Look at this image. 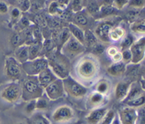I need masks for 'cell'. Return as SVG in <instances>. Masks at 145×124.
I'll return each mask as SVG.
<instances>
[{"instance_id":"1","label":"cell","mask_w":145,"mask_h":124,"mask_svg":"<svg viewBox=\"0 0 145 124\" xmlns=\"http://www.w3.org/2000/svg\"><path fill=\"white\" fill-rule=\"evenodd\" d=\"M100 70V62L96 55L89 54L82 57L75 66L78 78L84 82L93 80Z\"/></svg>"},{"instance_id":"2","label":"cell","mask_w":145,"mask_h":124,"mask_svg":"<svg viewBox=\"0 0 145 124\" xmlns=\"http://www.w3.org/2000/svg\"><path fill=\"white\" fill-rule=\"evenodd\" d=\"M49 68L57 78L64 79L70 75L71 65L68 58L60 51H55L48 55L47 58Z\"/></svg>"},{"instance_id":"3","label":"cell","mask_w":145,"mask_h":124,"mask_svg":"<svg viewBox=\"0 0 145 124\" xmlns=\"http://www.w3.org/2000/svg\"><path fill=\"white\" fill-rule=\"evenodd\" d=\"M44 89L40 85L37 76H28L21 85V99L27 102L43 96Z\"/></svg>"},{"instance_id":"4","label":"cell","mask_w":145,"mask_h":124,"mask_svg":"<svg viewBox=\"0 0 145 124\" xmlns=\"http://www.w3.org/2000/svg\"><path fill=\"white\" fill-rule=\"evenodd\" d=\"M62 80L65 93L71 97L77 99H82L87 94L88 88L70 75Z\"/></svg>"},{"instance_id":"5","label":"cell","mask_w":145,"mask_h":124,"mask_svg":"<svg viewBox=\"0 0 145 124\" xmlns=\"http://www.w3.org/2000/svg\"><path fill=\"white\" fill-rule=\"evenodd\" d=\"M21 68L28 76H38L42 71L49 68V65L47 58L40 56L21 64Z\"/></svg>"},{"instance_id":"6","label":"cell","mask_w":145,"mask_h":124,"mask_svg":"<svg viewBox=\"0 0 145 124\" xmlns=\"http://www.w3.org/2000/svg\"><path fill=\"white\" fill-rule=\"evenodd\" d=\"M4 71L5 76L11 82H18L22 76L21 64L14 57L8 56L4 60Z\"/></svg>"},{"instance_id":"7","label":"cell","mask_w":145,"mask_h":124,"mask_svg":"<svg viewBox=\"0 0 145 124\" xmlns=\"http://www.w3.org/2000/svg\"><path fill=\"white\" fill-rule=\"evenodd\" d=\"M0 97L7 103H16L21 99V86L18 82H11L1 89Z\"/></svg>"},{"instance_id":"8","label":"cell","mask_w":145,"mask_h":124,"mask_svg":"<svg viewBox=\"0 0 145 124\" xmlns=\"http://www.w3.org/2000/svg\"><path fill=\"white\" fill-rule=\"evenodd\" d=\"M85 51L86 47L71 35L69 40L61 48L60 52L69 59L82 55Z\"/></svg>"},{"instance_id":"9","label":"cell","mask_w":145,"mask_h":124,"mask_svg":"<svg viewBox=\"0 0 145 124\" xmlns=\"http://www.w3.org/2000/svg\"><path fill=\"white\" fill-rule=\"evenodd\" d=\"M75 114L73 109L68 105L58 106L52 114V119L54 122L59 124L69 123L74 119Z\"/></svg>"},{"instance_id":"10","label":"cell","mask_w":145,"mask_h":124,"mask_svg":"<svg viewBox=\"0 0 145 124\" xmlns=\"http://www.w3.org/2000/svg\"><path fill=\"white\" fill-rule=\"evenodd\" d=\"M114 26H116L115 23L112 20L103 19L96 25L93 33L100 42L105 44L110 43L111 42L109 39V34Z\"/></svg>"},{"instance_id":"11","label":"cell","mask_w":145,"mask_h":124,"mask_svg":"<svg viewBox=\"0 0 145 124\" xmlns=\"http://www.w3.org/2000/svg\"><path fill=\"white\" fill-rule=\"evenodd\" d=\"M132 53V62L138 65L145 58V35L135 40L130 48Z\"/></svg>"},{"instance_id":"12","label":"cell","mask_w":145,"mask_h":124,"mask_svg":"<svg viewBox=\"0 0 145 124\" xmlns=\"http://www.w3.org/2000/svg\"><path fill=\"white\" fill-rule=\"evenodd\" d=\"M44 92L50 101H56L63 97L65 92L62 79H55L44 89Z\"/></svg>"},{"instance_id":"13","label":"cell","mask_w":145,"mask_h":124,"mask_svg":"<svg viewBox=\"0 0 145 124\" xmlns=\"http://www.w3.org/2000/svg\"><path fill=\"white\" fill-rule=\"evenodd\" d=\"M121 124L137 123V109L130 106H125L120 109L118 115Z\"/></svg>"},{"instance_id":"14","label":"cell","mask_w":145,"mask_h":124,"mask_svg":"<svg viewBox=\"0 0 145 124\" xmlns=\"http://www.w3.org/2000/svg\"><path fill=\"white\" fill-rule=\"evenodd\" d=\"M106 102H107V96L93 91L88 95L86 106L88 109L91 110L96 108L103 106Z\"/></svg>"},{"instance_id":"15","label":"cell","mask_w":145,"mask_h":124,"mask_svg":"<svg viewBox=\"0 0 145 124\" xmlns=\"http://www.w3.org/2000/svg\"><path fill=\"white\" fill-rule=\"evenodd\" d=\"M108 109L104 106L91 109L85 119L88 124H100L107 112Z\"/></svg>"},{"instance_id":"16","label":"cell","mask_w":145,"mask_h":124,"mask_svg":"<svg viewBox=\"0 0 145 124\" xmlns=\"http://www.w3.org/2000/svg\"><path fill=\"white\" fill-rule=\"evenodd\" d=\"M131 83L132 82L129 81H120L116 84L114 89V95L116 100L122 102L125 100L128 94Z\"/></svg>"},{"instance_id":"17","label":"cell","mask_w":145,"mask_h":124,"mask_svg":"<svg viewBox=\"0 0 145 124\" xmlns=\"http://www.w3.org/2000/svg\"><path fill=\"white\" fill-rule=\"evenodd\" d=\"M73 24L79 26L84 31L88 29L89 23H90V15L87 13V11L82 10L79 12L74 13L73 16Z\"/></svg>"},{"instance_id":"18","label":"cell","mask_w":145,"mask_h":124,"mask_svg":"<svg viewBox=\"0 0 145 124\" xmlns=\"http://www.w3.org/2000/svg\"><path fill=\"white\" fill-rule=\"evenodd\" d=\"M127 65L123 62H113L106 68V72L114 77H119L125 74Z\"/></svg>"},{"instance_id":"19","label":"cell","mask_w":145,"mask_h":124,"mask_svg":"<svg viewBox=\"0 0 145 124\" xmlns=\"http://www.w3.org/2000/svg\"><path fill=\"white\" fill-rule=\"evenodd\" d=\"M37 77H38V80L40 85L43 89H45L46 87H48L50 84L52 83L55 79H58L49 68L45 69V70L42 71L40 74H38Z\"/></svg>"},{"instance_id":"20","label":"cell","mask_w":145,"mask_h":124,"mask_svg":"<svg viewBox=\"0 0 145 124\" xmlns=\"http://www.w3.org/2000/svg\"><path fill=\"white\" fill-rule=\"evenodd\" d=\"M144 92L142 90L141 86H140V82H137V81H135V82H132L131 85H130L128 94H127V96H126V98L123 102L125 103V102H128V101L132 100V99H135L137 96L142 94Z\"/></svg>"},{"instance_id":"21","label":"cell","mask_w":145,"mask_h":124,"mask_svg":"<svg viewBox=\"0 0 145 124\" xmlns=\"http://www.w3.org/2000/svg\"><path fill=\"white\" fill-rule=\"evenodd\" d=\"M16 60L20 64H23L27 62L29 60V54H28V45L24 44L18 46L16 48L15 52H14Z\"/></svg>"},{"instance_id":"22","label":"cell","mask_w":145,"mask_h":124,"mask_svg":"<svg viewBox=\"0 0 145 124\" xmlns=\"http://www.w3.org/2000/svg\"><path fill=\"white\" fill-rule=\"evenodd\" d=\"M68 29L73 38L84 45V31L83 29L74 24L73 23H70L69 24Z\"/></svg>"},{"instance_id":"23","label":"cell","mask_w":145,"mask_h":124,"mask_svg":"<svg viewBox=\"0 0 145 124\" xmlns=\"http://www.w3.org/2000/svg\"><path fill=\"white\" fill-rule=\"evenodd\" d=\"M71 37L70 32H69L68 28H65L62 29V31L59 33H58L56 37L55 40V45L57 47V51H60L61 48H62L65 43L69 40V38Z\"/></svg>"},{"instance_id":"24","label":"cell","mask_w":145,"mask_h":124,"mask_svg":"<svg viewBox=\"0 0 145 124\" xmlns=\"http://www.w3.org/2000/svg\"><path fill=\"white\" fill-rule=\"evenodd\" d=\"M126 35L125 30L121 26H114L112 30L110 31V34H109V39L110 42H118L121 41Z\"/></svg>"},{"instance_id":"25","label":"cell","mask_w":145,"mask_h":124,"mask_svg":"<svg viewBox=\"0 0 145 124\" xmlns=\"http://www.w3.org/2000/svg\"><path fill=\"white\" fill-rule=\"evenodd\" d=\"M42 44L39 42H34L28 45V54H29V60H33L40 57V54L42 52Z\"/></svg>"},{"instance_id":"26","label":"cell","mask_w":145,"mask_h":124,"mask_svg":"<svg viewBox=\"0 0 145 124\" xmlns=\"http://www.w3.org/2000/svg\"><path fill=\"white\" fill-rule=\"evenodd\" d=\"M110 89V84L109 81L106 79H101L98 81L97 83L95 85L94 91L97 92L101 94L106 95L108 94Z\"/></svg>"},{"instance_id":"27","label":"cell","mask_w":145,"mask_h":124,"mask_svg":"<svg viewBox=\"0 0 145 124\" xmlns=\"http://www.w3.org/2000/svg\"><path fill=\"white\" fill-rule=\"evenodd\" d=\"M116 11H118V10L113 6L101 5L97 16L99 18H108L110 16H113L116 14Z\"/></svg>"},{"instance_id":"28","label":"cell","mask_w":145,"mask_h":124,"mask_svg":"<svg viewBox=\"0 0 145 124\" xmlns=\"http://www.w3.org/2000/svg\"><path fill=\"white\" fill-rule=\"evenodd\" d=\"M97 37L96 36L93 31L87 29L84 31V45L85 47L91 48L95 44L99 42Z\"/></svg>"},{"instance_id":"29","label":"cell","mask_w":145,"mask_h":124,"mask_svg":"<svg viewBox=\"0 0 145 124\" xmlns=\"http://www.w3.org/2000/svg\"><path fill=\"white\" fill-rule=\"evenodd\" d=\"M130 30L135 33L145 35V18H140L132 23Z\"/></svg>"},{"instance_id":"30","label":"cell","mask_w":145,"mask_h":124,"mask_svg":"<svg viewBox=\"0 0 145 124\" xmlns=\"http://www.w3.org/2000/svg\"><path fill=\"white\" fill-rule=\"evenodd\" d=\"M29 124H51L50 121L40 112L34 113L29 119Z\"/></svg>"},{"instance_id":"31","label":"cell","mask_w":145,"mask_h":124,"mask_svg":"<svg viewBox=\"0 0 145 124\" xmlns=\"http://www.w3.org/2000/svg\"><path fill=\"white\" fill-rule=\"evenodd\" d=\"M124 104L127 106H130V107L134 108L136 109L142 107V106H145V92L140 96H137L135 99L125 102Z\"/></svg>"},{"instance_id":"32","label":"cell","mask_w":145,"mask_h":124,"mask_svg":"<svg viewBox=\"0 0 145 124\" xmlns=\"http://www.w3.org/2000/svg\"><path fill=\"white\" fill-rule=\"evenodd\" d=\"M64 9L57 1L52 0L48 7V13L51 16H61L64 13Z\"/></svg>"},{"instance_id":"33","label":"cell","mask_w":145,"mask_h":124,"mask_svg":"<svg viewBox=\"0 0 145 124\" xmlns=\"http://www.w3.org/2000/svg\"><path fill=\"white\" fill-rule=\"evenodd\" d=\"M135 41V40L134 36L132 34H127V35H125V37L121 40V42H120L121 51H124V50L130 49Z\"/></svg>"},{"instance_id":"34","label":"cell","mask_w":145,"mask_h":124,"mask_svg":"<svg viewBox=\"0 0 145 124\" xmlns=\"http://www.w3.org/2000/svg\"><path fill=\"white\" fill-rule=\"evenodd\" d=\"M35 106H36V111L43 112V111H46L48 109L49 103H48V99L44 98L42 96L35 99Z\"/></svg>"},{"instance_id":"35","label":"cell","mask_w":145,"mask_h":124,"mask_svg":"<svg viewBox=\"0 0 145 124\" xmlns=\"http://www.w3.org/2000/svg\"><path fill=\"white\" fill-rule=\"evenodd\" d=\"M13 1L17 6V8L21 10V12L28 11L31 9V0H13Z\"/></svg>"},{"instance_id":"36","label":"cell","mask_w":145,"mask_h":124,"mask_svg":"<svg viewBox=\"0 0 145 124\" xmlns=\"http://www.w3.org/2000/svg\"><path fill=\"white\" fill-rule=\"evenodd\" d=\"M116 116L117 115L113 109H108L107 112L105 114L100 124H111Z\"/></svg>"},{"instance_id":"37","label":"cell","mask_w":145,"mask_h":124,"mask_svg":"<svg viewBox=\"0 0 145 124\" xmlns=\"http://www.w3.org/2000/svg\"><path fill=\"white\" fill-rule=\"evenodd\" d=\"M69 4H70L71 10L74 14L84 10L83 0H70Z\"/></svg>"},{"instance_id":"38","label":"cell","mask_w":145,"mask_h":124,"mask_svg":"<svg viewBox=\"0 0 145 124\" xmlns=\"http://www.w3.org/2000/svg\"><path fill=\"white\" fill-rule=\"evenodd\" d=\"M24 112L26 114L32 116L35 112H36V106H35V99L34 100L28 101L26 102L25 107H24Z\"/></svg>"},{"instance_id":"39","label":"cell","mask_w":145,"mask_h":124,"mask_svg":"<svg viewBox=\"0 0 145 124\" xmlns=\"http://www.w3.org/2000/svg\"><path fill=\"white\" fill-rule=\"evenodd\" d=\"M91 49V51L93 52V55H101V54H103V52L105 51L106 46H105V43H103L99 41Z\"/></svg>"},{"instance_id":"40","label":"cell","mask_w":145,"mask_h":124,"mask_svg":"<svg viewBox=\"0 0 145 124\" xmlns=\"http://www.w3.org/2000/svg\"><path fill=\"white\" fill-rule=\"evenodd\" d=\"M127 6L135 9H142L145 7V0H130Z\"/></svg>"},{"instance_id":"41","label":"cell","mask_w":145,"mask_h":124,"mask_svg":"<svg viewBox=\"0 0 145 124\" xmlns=\"http://www.w3.org/2000/svg\"><path fill=\"white\" fill-rule=\"evenodd\" d=\"M137 123L145 124V106L137 109Z\"/></svg>"},{"instance_id":"42","label":"cell","mask_w":145,"mask_h":124,"mask_svg":"<svg viewBox=\"0 0 145 124\" xmlns=\"http://www.w3.org/2000/svg\"><path fill=\"white\" fill-rule=\"evenodd\" d=\"M130 0H113V6L117 10H122L128 5Z\"/></svg>"},{"instance_id":"43","label":"cell","mask_w":145,"mask_h":124,"mask_svg":"<svg viewBox=\"0 0 145 124\" xmlns=\"http://www.w3.org/2000/svg\"><path fill=\"white\" fill-rule=\"evenodd\" d=\"M122 57H123V60H122V62H123L124 63L130 64L132 62V53L130 52V49L124 50V51H122Z\"/></svg>"},{"instance_id":"44","label":"cell","mask_w":145,"mask_h":124,"mask_svg":"<svg viewBox=\"0 0 145 124\" xmlns=\"http://www.w3.org/2000/svg\"><path fill=\"white\" fill-rule=\"evenodd\" d=\"M21 11L16 7H14L11 10V19L14 21H16L21 16Z\"/></svg>"},{"instance_id":"45","label":"cell","mask_w":145,"mask_h":124,"mask_svg":"<svg viewBox=\"0 0 145 124\" xmlns=\"http://www.w3.org/2000/svg\"><path fill=\"white\" fill-rule=\"evenodd\" d=\"M9 11V7L8 5L5 2V1H0V14H8Z\"/></svg>"},{"instance_id":"46","label":"cell","mask_w":145,"mask_h":124,"mask_svg":"<svg viewBox=\"0 0 145 124\" xmlns=\"http://www.w3.org/2000/svg\"><path fill=\"white\" fill-rule=\"evenodd\" d=\"M118 49L117 47L116 46H110L107 49V54L108 56H110V58L113 57V55H116L118 52Z\"/></svg>"},{"instance_id":"47","label":"cell","mask_w":145,"mask_h":124,"mask_svg":"<svg viewBox=\"0 0 145 124\" xmlns=\"http://www.w3.org/2000/svg\"><path fill=\"white\" fill-rule=\"evenodd\" d=\"M111 59H112V61H113V62H122L123 57H122L121 51H118L116 55H114L113 57H111Z\"/></svg>"},{"instance_id":"48","label":"cell","mask_w":145,"mask_h":124,"mask_svg":"<svg viewBox=\"0 0 145 124\" xmlns=\"http://www.w3.org/2000/svg\"><path fill=\"white\" fill-rule=\"evenodd\" d=\"M53 1H57V2L59 4H60L62 7L65 8V7L69 4V1H70V0H53Z\"/></svg>"},{"instance_id":"49","label":"cell","mask_w":145,"mask_h":124,"mask_svg":"<svg viewBox=\"0 0 145 124\" xmlns=\"http://www.w3.org/2000/svg\"><path fill=\"white\" fill-rule=\"evenodd\" d=\"M139 82H140V86H141L142 90L145 92V78L143 77L142 79H141L139 81Z\"/></svg>"},{"instance_id":"50","label":"cell","mask_w":145,"mask_h":124,"mask_svg":"<svg viewBox=\"0 0 145 124\" xmlns=\"http://www.w3.org/2000/svg\"><path fill=\"white\" fill-rule=\"evenodd\" d=\"M111 124H121L120 123V120H119V118H118V116H116V119H114V121H113V123H112Z\"/></svg>"},{"instance_id":"51","label":"cell","mask_w":145,"mask_h":124,"mask_svg":"<svg viewBox=\"0 0 145 124\" xmlns=\"http://www.w3.org/2000/svg\"><path fill=\"white\" fill-rule=\"evenodd\" d=\"M0 124H1V121H0Z\"/></svg>"},{"instance_id":"52","label":"cell","mask_w":145,"mask_h":124,"mask_svg":"<svg viewBox=\"0 0 145 124\" xmlns=\"http://www.w3.org/2000/svg\"><path fill=\"white\" fill-rule=\"evenodd\" d=\"M18 124H23V123H18Z\"/></svg>"},{"instance_id":"53","label":"cell","mask_w":145,"mask_h":124,"mask_svg":"<svg viewBox=\"0 0 145 124\" xmlns=\"http://www.w3.org/2000/svg\"><path fill=\"white\" fill-rule=\"evenodd\" d=\"M66 124H67V123H66Z\"/></svg>"},{"instance_id":"54","label":"cell","mask_w":145,"mask_h":124,"mask_svg":"<svg viewBox=\"0 0 145 124\" xmlns=\"http://www.w3.org/2000/svg\"><path fill=\"white\" fill-rule=\"evenodd\" d=\"M144 78H145V77H144Z\"/></svg>"}]
</instances>
